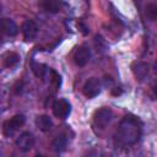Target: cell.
<instances>
[{
  "label": "cell",
  "instance_id": "cell-6",
  "mask_svg": "<svg viewBox=\"0 0 157 157\" xmlns=\"http://www.w3.org/2000/svg\"><path fill=\"white\" fill-rule=\"evenodd\" d=\"M101 88H102L101 81L98 78H96V77H91L83 85V94L86 97H88V98H93V97L99 94Z\"/></svg>",
  "mask_w": 157,
  "mask_h": 157
},
{
  "label": "cell",
  "instance_id": "cell-12",
  "mask_svg": "<svg viewBox=\"0 0 157 157\" xmlns=\"http://www.w3.org/2000/svg\"><path fill=\"white\" fill-rule=\"evenodd\" d=\"M36 125L42 131H49L53 126V121L48 115H39L36 118Z\"/></svg>",
  "mask_w": 157,
  "mask_h": 157
},
{
  "label": "cell",
  "instance_id": "cell-14",
  "mask_svg": "<svg viewBox=\"0 0 157 157\" xmlns=\"http://www.w3.org/2000/svg\"><path fill=\"white\" fill-rule=\"evenodd\" d=\"M40 6L44 11L50 13H55L60 10V2L58 0H42Z\"/></svg>",
  "mask_w": 157,
  "mask_h": 157
},
{
  "label": "cell",
  "instance_id": "cell-8",
  "mask_svg": "<svg viewBox=\"0 0 157 157\" xmlns=\"http://www.w3.org/2000/svg\"><path fill=\"white\" fill-rule=\"evenodd\" d=\"M90 58H91V50L86 45H80L74 54V61L77 66H85L90 61Z\"/></svg>",
  "mask_w": 157,
  "mask_h": 157
},
{
  "label": "cell",
  "instance_id": "cell-17",
  "mask_svg": "<svg viewBox=\"0 0 157 157\" xmlns=\"http://www.w3.org/2000/svg\"><path fill=\"white\" fill-rule=\"evenodd\" d=\"M0 13H1V4H0Z\"/></svg>",
  "mask_w": 157,
  "mask_h": 157
},
{
  "label": "cell",
  "instance_id": "cell-1",
  "mask_svg": "<svg viewBox=\"0 0 157 157\" xmlns=\"http://www.w3.org/2000/svg\"><path fill=\"white\" fill-rule=\"evenodd\" d=\"M141 121L137 118L132 115L124 117L119 123L117 132L114 135L115 144L121 147L135 145L141 137Z\"/></svg>",
  "mask_w": 157,
  "mask_h": 157
},
{
  "label": "cell",
  "instance_id": "cell-3",
  "mask_svg": "<svg viewBox=\"0 0 157 157\" xmlns=\"http://www.w3.org/2000/svg\"><path fill=\"white\" fill-rule=\"evenodd\" d=\"M71 112V105L66 99H56L53 103V113L59 119H66Z\"/></svg>",
  "mask_w": 157,
  "mask_h": 157
},
{
  "label": "cell",
  "instance_id": "cell-10",
  "mask_svg": "<svg viewBox=\"0 0 157 157\" xmlns=\"http://www.w3.org/2000/svg\"><path fill=\"white\" fill-rule=\"evenodd\" d=\"M131 69H132V72H134L136 80L142 81L148 75V65L146 63H144V61H135L132 64Z\"/></svg>",
  "mask_w": 157,
  "mask_h": 157
},
{
  "label": "cell",
  "instance_id": "cell-4",
  "mask_svg": "<svg viewBox=\"0 0 157 157\" xmlns=\"http://www.w3.org/2000/svg\"><path fill=\"white\" fill-rule=\"evenodd\" d=\"M112 120V110L109 108H101L94 113L93 121L97 128H105Z\"/></svg>",
  "mask_w": 157,
  "mask_h": 157
},
{
  "label": "cell",
  "instance_id": "cell-2",
  "mask_svg": "<svg viewBox=\"0 0 157 157\" xmlns=\"http://www.w3.org/2000/svg\"><path fill=\"white\" fill-rule=\"evenodd\" d=\"M26 121V118L23 114H16L13 115L11 119L6 120L4 124H2V134L7 137L12 136Z\"/></svg>",
  "mask_w": 157,
  "mask_h": 157
},
{
  "label": "cell",
  "instance_id": "cell-7",
  "mask_svg": "<svg viewBox=\"0 0 157 157\" xmlns=\"http://www.w3.org/2000/svg\"><path fill=\"white\" fill-rule=\"evenodd\" d=\"M21 31H22L25 40L31 42L36 38V36L38 33V27H37V23L33 20H26L21 26Z\"/></svg>",
  "mask_w": 157,
  "mask_h": 157
},
{
  "label": "cell",
  "instance_id": "cell-13",
  "mask_svg": "<svg viewBox=\"0 0 157 157\" xmlns=\"http://www.w3.org/2000/svg\"><path fill=\"white\" fill-rule=\"evenodd\" d=\"M20 61V55L15 52H7L2 55V63L6 67H12L17 65Z\"/></svg>",
  "mask_w": 157,
  "mask_h": 157
},
{
  "label": "cell",
  "instance_id": "cell-15",
  "mask_svg": "<svg viewBox=\"0 0 157 157\" xmlns=\"http://www.w3.org/2000/svg\"><path fill=\"white\" fill-rule=\"evenodd\" d=\"M31 66H32V70H33L34 75L39 78H43L50 71V69H48L44 64H39V63H36V61H32Z\"/></svg>",
  "mask_w": 157,
  "mask_h": 157
},
{
  "label": "cell",
  "instance_id": "cell-9",
  "mask_svg": "<svg viewBox=\"0 0 157 157\" xmlns=\"http://www.w3.org/2000/svg\"><path fill=\"white\" fill-rule=\"evenodd\" d=\"M0 32L9 37H13L18 33V27L17 25L10 20V18H1L0 20Z\"/></svg>",
  "mask_w": 157,
  "mask_h": 157
},
{
  "label": "cell",
  "instance_id": "cell-16",
  "mask_svg": "<svg viewBox=\"0 0 157 157\" xmlns=\"http://www.w3.org/2000/svg\"><path fill=\"white\" fill-rule=\"evenodd\" d=\"M146 13H147V17L150 20L155 21L157 18V6L155 4H148L146 7Z\"/></svg>",
  "mask_w": 157,
  "mask_h": 157
},
{
  "label": "cell",
  "instance_id": "cell-5",
  "mask_svg": "<svg viewBox=\"0 0 157 157\" xmlns=\"http://www.w3.org/2000/svg\"><path fill=\"white\" fill-rule=\"evenodd\" d=\"M16 146L22 152H27V151L32 150V147L34 146V136L28 131L22 132L16 139Z\"/></svg>",
  "mask_w": 157,
  "mask_h": 157
},
{
  "label": "cell",
  "instance_id": "cell-11",
  "mask_svg": "<svg viewBox=\"0 0 157 157\" xmlns=\"http://www.w3.org/2000/svg\"><path fill=\"white\" fill-rule=\"evenodd\" d=\"M66 145H67V137L64 134H59L52 141V148L55 152H63L66 148Z\"/></svg>",
  "mask_w": 157,
  "mask_h": 157
}]
</instances>
